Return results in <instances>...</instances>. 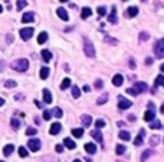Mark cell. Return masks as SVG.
Here are the masks:
<instances>
[{
    "label": "cell",
    "instance_id": "9a60e30c",
    "mask_svg": "<svg viewBox=\"0 0 164 162\" xmlns=\"http://www.w3.org/2000/svg\"><path fill=\"white\" fill-rule=\"evenodd\" d=\"M60 130H61V124H60V122H55V124H52V127H50V133L58 135L60 133Z\"/></svg>",
    "mask_w": 164,
    "mask_h": 162
},
{
    "label": "cell",
    "instance_id": "816d5d0a",
    "mask_svg": "<svg viewBox=\"0 0 164 162\" xmlns=\"http://www.w3.org/2000/svg\"><path fill=\"white\" fill-rule=\"evenodd\" d=\"M7 42H8V44H11V42H13V35H11V34L7 35Z\"/></svg>",
    "mask_w": 164,
    "mask_h": 162
},
{
    "label": "cell",
    "instance_id": "52a82bcc",
    "mask_svg": "<svg viewBox=\"0 0 164 162\" xmlns=\"http://www.w3.org/2000/svg\"><path fill=\"white\" fill-rule=\"evenodd\" d=\"M34 19H36V15H34L32 11H28L26 15H23V18H21V21H23L24 24H29V23H32Z\"/></svg>",
    "mask_w": 164,
    "mask_h": 162
},
{
    "label": "cell",
    "instance_id": "f1b7e54d",
    "mask_svg": "<svg viewBox=\"0 0 164 162\" xmlns=\"http://www.w3.org/2000/svg\"><path fill=\"white\" fill-rule=\"evenodd\" d=\"M151 156H155V153H153L151 149H148V151H145V153L142 154V157H140V161H147V159H150Z\"/></svg>",
    "mask_w": 164,
    "mask_h": 162
},
{
    "label": "cell",
    "instance_id": "11a10c76",
    "mask_svg": "<svg viewBox=\"0 0 164 162\" xmlns=\"http://www.w3.org/2000/svg\"><path fill=\"white\" fill-rule=\"evenodd\" d=\"M129 120H130V122H135V116H134V114H132V116H129Z\"/></svg>",
    "mask_w": 164,
    "mask_h": 162
},
{
    "label": "cell",
    "instance_id": "bcb514c9",
    "mask_svg": "<svg viewBox=\"0 0 164 162\" xmlns=\"http://www.w3.org/2000/svg\"><path fill=\"white\" fill-rule=\"evenodd\" d=\"M11 127L13 129H18V127H19V120H18V119H11Z\"/></svg>",
    "mask_w": 164,
    "mask_h": 162
},
{
    "label": "cell",
    "instance_id": "7c38bea8",
    "mask_svg": "<svg viewBox=\"0 0 164 162\" xmlns=\"http://www.w3.org/2000/svg\"><path fill=\"white\" fill-rule=\"evenodd\" d=\"M158 85H164V76H163V74H159V76L156 77V80H155V85H153V88H151V93H155V92H156V88H158Z\"/></svg>",
    "mask_w": 164,
    "mask_h": 162
},
{
    "label": "cell",
    "instance_id": "d590c367",
    "mask_svg": "<svg viewBox=\"0 0 164 162\" xmlns=\"http://www.w3.org/2000/svg\"><path fill=\"white\" fill-rule=\"evenodd\" d=\"M71 93H73V96H74V98H79L82 92H81V88H79V87L76 85V87H73V92H71Z\"/></svg>",
    "mask_w": 164,
    "mask_h": 162
},
{
    "label": "cell",
    "instance_id": "7dc6e473",
    "mask_svg": "<svg viewBox=\"0 0 164 162\" xmlns=\"http://www.w3.org/2000/svg\"><path fill=\"white\" fill-rule=\"evenodd\" d=\"M129 68L135 69V60H134V58H130V60H129Z\"/></svg>",
    "mask_w": 164,
    "mask_h": 162
},
{
    "label": "cell",
    "instance_id": "f35d334b",
    "mask_svg": "<svg viewBox=\"0 0 164 162\" xmlns=\"http://www.w3.org/2000/svg\"><path fill=\"white\" fill-rule=\"evenodd\" d=\"M26 5H28V2H26V0H18V3H16V8H18V10H19V11H21V10L24 8Z\"/></svg>",
    "mask_w": 164,
    "mask_h": 162
},
{
    "label": "cell",
    "instance_id": "d4e9b609",
    "mask_svg": "<svg viewBox=\"0 0 164 162\" xmlns=\"http://www.w3.org/2000/svg\"><path fill=\"white\" fill-rule=\"evenodd\" d=\"M65 146L66 148H69V149H74L76 148V143H74V140H71V138H65Z\"/></svg>",
    "mask_w": 164,
    "mask_h": 162
},
{
    "label": "cell",
    "instance_id": "db71d44e",
    "mask_svg": "<svg viewBox=\"0 0 164 162\" xmlns=\"http://www.w3.org/2000/svg\"><path fill=\"white\" fill-rule=\"evenodd\" d=\"M145 63H147V64H151V63H153V58H147V61H145Z\"/></svg>",
    "mask_w": 164,
    "mask_h": 162
},
{
    "label": "cell",
    "instance_id": "7402d4cb",
    "mask_svg": "<svg viewBox=\"0 0 164 162\" xmlns=\"http://www.w3.org/2000/svg\"><path fill=\"white\" fill-rule=\"evenodd\" d=\"M119 138L124 140V141L130 140V132H127V130H121V132H119Z\"/></svg>",
    "mask_w": 164,
    "mask_h": 162
},
{
    "label": "cell",
    "instance_id": "5b68a950",
    "mask_svg": "<svg viewBox=\"0 0 164 162\" xmlns=\"http://www.w3.org/2000/svg\"><path fill=\"white\" fill-rule=\"evenodd\" d=\"M28 148L31 151H34V153H36V151L40 149V141H39V140H36V138H31V140L28 141Z\"/></svg>",
    "mask_w": 164,
    "mask_h": 162
},
{
    "label": "cell",
    "instance_id": "d6a6232c",
    "mask_svg": "<svg viewBox=\"0 0 164 162\" xmlns=\"http://www.w3.org/2000/svg\"><path fill=\"white\" fill-rule=\"evenodd\" d=\"M82 135H84V130H82V129H73V137L81 138Z\"/></svg>",
    "mask_w": 164,
    "mask_h": 162
},
{
    "label": "cell",
    "instance_id": "74e56055",
    "mask_svg": "<svg viewBox=\"0 0 164 162\" xmlns=\"http://www.w3.org/2000/svg\"><path fill=\"white\" fill-rule=\"evenodd\" d=\"M105 125H106V122L103 120V119H98V120H95V127H97V129H103Z\"/></svg>",
    "mask_w": 164,
    "mask_h": 162
},
{
    "label": "cell",
    "instance_id": "e0dca14e",
    "mask_svg": "<svg viewBox=\"0 0 164 162\" xmlns=\"http://www.w3.org/2000/svg\"><path fill=\"white\" fill-rule=\"evenodd\" d=\"M122 82H124V77L121 76V74H116V76L113 77V85L114 87H121L122 85Z\"/></svg>",
    "mask_w": 164,
    "mask_h": 162
},
{
    "label": "cell",
    "instance_id": "cb8c5ba5",
    "mask_svg": "<svg viewBox=\"0 0 164 162\" xmlns=\"http://www.w3.org/2000/svg\"><path fill=\"white\" fill-rule=\"evenodd\" d=\"M40 53H42V60L45 61V63H48V61L52 60V53H50L48 50H42Z\"/></svg>",
    "mask_w": 164,
    "mask_h": 162
},
{
    "label": "cell",
    "instance_id": "83f0119b",
    "mask_svg": "<svg viewBox=\"0 0 164 162\" xmlns=\"http://www.w3.org/2000/svg\"><path fill=\"white\" fill-rule=\"evenodd\" d=\"M52 114H53V117H56V119L63 117V111H61V108H53V109H52Z\"/></svg>",
    "mask_w": 164,
    "mask_h": 162
},
{
    "label": "cell",
    "instance_id": "2e32d148",
    "mask_svg": "<svg viewBox=\"0 0 164 162\" xmlns=\"http://www.w3.org/2000/svg\"><path fill=\"white\" fill-rule=\"evenodd\" d=\"M82 124H84V127H90V124L93 122V119H92V116H89V114H84L81 117Z\"/></svg>",
    "mask_w": 164,
    "mask_h": 162
},
{
    "label": "cell",
    "instance_id": "30bf717a",
    "mask_svg": "<svg viewBox=\"0 0 164 162\" xmlns=\"http://www.w3.org/2000/svg\"><path fill=\"white\" fill-rule=\"evenodd\" d=\"M137 15H138V8H137V7H129V8L126 10V16L127 18H135Z\"/></svg>",
    "mask_w": 164,
    "mask_h": 162
},
{
    "label": "cell",
    "instance_id": "ba28073f",
    "mask_svg": "<svg viewBox=\"0 0 164 162\" xmlns=\"http://www.w3.org/2000/svg\"><path fill=\"white\" fill-rule=\"evenodd\" d=\"M108 21H110L111 24L118 23V10H116V7H113V8H111V13L108 15Z\"/></svg>",
    "mask_w": 164,
    "mask_h": 162
},
{
    "label": "cell",
    "instance_id": "6f0895ef",
    "mask_svg": "<svg viewBox=\"0 0 164 162\" xmlns=\"http://www.w3.org/2000/svg\"><path fill=\"white\" fill-rule=\"evenodd\" d=\"M84 92H90V87H89V85H84Z\"/></svg>",
    "mask_w": 164,
    "mask_h": 162
},
{
    "label": "cell",
    "instance_id": "91938a15",
    "mask_svg": "<svg viewBox=\"0 0 164 162\" xmlns=\"http://www.w3.org/2000/svg\"><path fill=\"white\" fill-rule=\"evenodd\" d=\"M161 112H163V114H164V104H163V106H161Z\"/></svg>",
    "mask_w": 164,
    "mask_h": 162
},
{
    "label": "cell",
    "instance_id": "d6986e66",
    "mask_svg": "<svg viewBox=\"0 0 164 162\" xmlns=\"http://www.w3.org/2000/svg\"><path fill=\"white\" fill-rule=\"evenodd\" d=\"M90 15H92V8H90V7H84V8H82V11H81V18H82V19H87Z\"/></svg>",
    "mask_w": 164,
    "mask_h": 162
},
{
    "label": "cell",
    "instance_id": "484cf974",
    "mask_svg": "<svg viewBox=\"0 0 164 162\" xmlns=\"http://www.w3.org/2000/svg\"><path fill=\"white\" fill-rule=\"evenodd\" d=\"M47 39H48V34H47V32H40V34H39V37H37V42H39V44H45Z\"/></svg>",
    "mask_w": 164,
    "mask_h": 162
},
{
    "label": "cell",
    "instance_id": "603a6c76",
    "mask_svg": "<svg viewBox=\"0 0 164 162\" xmlns=\"http://www.w3.org/2000/svg\"><path fill=\"white\" fill-rule=\"evenodd\" d=\"M84 148H85V151L89 154H93L95 151H97V146H95L93 143H85V146H84Z\"/></svg>",
    "mask_w": 164,
    "mask_h": 162
},
{
    "label": "cell",
    "instance_id": "8fae6325",
    "mask_svg": "<svg viewBox=\"0 0 164 162\" xmlns=\"http://www.w3.org/2000/svg\"><path fill=\"white\" fill-rule=\"evenodd\" d=\"M145 135H147V132H145L143 129L138 132V135H137V138H135V141H134V145L135 146H140L142 143H143V138H145Z\"/></svg>",
    "mask_w": 164,
    "mask_h": 162
},
{
    "label": "cell",
    "instance_id": "4dcf8cb0",
    "mask_svg": "<svg viewBox=\"0 0 164 162\" xmlns=\"http://www.w3.org/2000/svg\"><path fill=\"white\" fill-rule=\"evenodd\" d=\"M106 101H108V93H103L101 96H100L98 100H97V104H98V106H101V104H105Z\"/></svg>",
    "mask_w": 164,
    "mask_h": 162
},
{
    "label": "cell",
    "instance_id": "680465c9",
    "mask_svg": "<svg viewBox=\"0 0 164 162\" xmlns=\"http://www.w3.org/2000/svg\"><path fill=\"white\" fill-rule=\"evenodd\" d=\"M161 72L164 74V64H161Z\"/></svg>",
    "mask_w": 164,
    "mask_h": 162
},
{
    "label": "cell",
    "instance_id": "277c9868",
    "mask_svg": "<svg viewBox=\"0 0 164 162\" xmlns=\"http://www.w3.org/2000/svg\"><path fill=\"white\" fill-rule=\"evenodd\" d=\"M32 34H34L32 27H24V29H21V31H19V35H21L23 40H29V39L32 37Z\"/></svg>",
    "mask_w": 164,
    "mask_h": 162
},
{
    "label": "cell",
    "instance_id": "ab89813d",
    "mask_svg": "<svg viewBox=\"0 0 164 162\" xmlns=\"http://www.w3.org/2000/svg\"><path fill=\"white\" fill-rule=\"evenodd\" d=\"M52 116H53V114H52V111L45 109V111H44V116H42V117L45 119V120H50V119H52Z\"/></svg>",
    "mask_w": 164,
    "mask_h": 162
},
{
    "label": "cell",
    "instance_id": "b9f144b4",
    "mask_svg": "<svg viewBox=\"0 0 164 162\" xmlns=\"http://www.w3.org/2000/svg\"><path fill=\"white\" fill-rule=\"evenodd\" d=\"M5 87H7V88H15V87H16V82L15 80H7L5 82Z\"/></svg>",
    "mask_w": 164,
    "mask_h": 162
},
{
    "label": "cell",
    "instance_id": "4fadbf2b",
    "mask_svg": "<svg viewBox=\"0 0 164 162\" xmlns=\"http://www.w3.org/2000/svg\"><path fill=\"white\" fill-rule=\"evenodd\" d=\"M42 93H44V101L47 103V104H50L52 103V100H53V96H52V93H50L48 88H44L42 90Z\"/></svg>",
    "mask_w": 164,
    "mask_h": 162
},
{
    "label": "cell",
    "instance_id": "1f68e13d",
    "mask_svg": "<svg viewBox=\"0 0 164 162\" xmlns=\"http://www.w3.org/2000/svg\"><path fill=\"white\" fill-rule=\"evenodd\" d=\"M68 87H71V79H65V80L61 82V85H60V88H61V90H66Z\"/></svg>",
    "mask_w": 164,
    "mask_h": 162
},
{
    "label": "cell",
    "instance_id": "c3c4849f",
    "mask_svg": "<svg viewBox=\"0 0 164 162\" xmlns=\"http://www.w3.org/2000/svg\"><path fill=\"white\" fill-rule=\"evenodd\" d=\"M55 151L56 153H63V145H56L55 146Z\"/></svg>",
    "mask_w": 164,
    "mask_h": 162
},
{
    "label": "cell",
    "instance_id": "6125c7cd",
    "mask_svg": "<svg viewBox=\"0 0 164 162\" xmlns=\"http://www.w3.org/2000/svg\"><path fill=\"white\" fill-rule=\"evenodd\" d=\"M163 87H164V85H163Z\"/></svg>",
    "mask_w": 164,
    "mask_h": 162
},
{
    "label": "cell",
    "instance_id": "f907efd6",
    "mask_svg": "<svg viewBox=\"0 0 164 162\" xmlns=\"http://www.w3.org/2000/svg\"><path fill=\"white\" fill-rule=\"evenodd\" d=\"M34 103H36V106H37V108H40V109H42V108H44V104H42V103L39 101V100H36V101H34Z\"/></svg>",
    "mask_w": 164,
    "mask_h": 162
},
{
    "label": "cell",
    "instance_id": "8992f818",
    "mask_svg": "<svg viewBox=\"0 0 164 162\" xmlns=\"http://www.w3.org/2000/svg\"><path fill=\"white\" fill-rule=\"evenodd\" d=\"M118 101H119V109H129V108H130V106H132V101H129V100H126V98H124V96H119V100H118Z\"/></svg>",
    "mask_w": 164,
    "mask_h": 162
},
{
    "label": "cell",
    "instance_id": "7a4b0ae2",
    "mask_svg": "<svg viewBox=\"0 0 164 162\" xmlns=\"http://www.w3.org/2000/svg\"><path fill=\"white\" fill-rule=\"evenodd\" d=\"M155 56L159 58V60L164 58V39H159L155 44Z\"/></svg>",
    "mask_w": 164,
    "mask_h": 162
},
{
    "label": "cell",
    "instance_id": "8d00e7d4",
    "mask_svg": "<svg viewBox=\"0 0 164 162\" xmlns=\"http://www.w3.org/2000/svg\"><path fill=\"white\" fill-rule=\"evenodd\" d=\"M138 39H140L142 42H145V40H148V39H150V34L143 31V32H140V34H138Z\"/></svg>",
    "mask_w": 164,
    "mask_h": 162
},
{
    "label": "cell",
    "instance_id": "6da1fadb",
    "mask_svg": "<svg viewBox=\"0 0 164 162\" xmlns=\"http://www.w3.org/2000/svg\"><path fill=\"white\" fill-rule=\"evenodd\" d=\"M11 68L15 69V71H18V72H24V71H28V68H29V61L26 60V58L15 60L11 63Z\"/></svg>",
    "mask_w": 164,
    "mask_h": 162
},
{
    "label": "cell",
    "instance_id": "e575fe53",
    "mask_svg": "<svg viewBox=\"0 0 164 162\" xmlns=\"http://www.w3.org/2000/svg\"><path fill=\"white\" fill-rule=\"evenodd\" d=\"M126 153V146L124 145H118L116 146V154H118V156H121V154H124Z\"/></svg>",
    "mask_w": 164,
    "mask_h": 162
},
{
    "label": "cell",
    "instance_id": "f5cc1de1",
    "mask_svg": "<svg viewBox=\"0 0 164 162\" xmlns=\"http://www.w3.org/2000/svg\"><path fill=\"white\" fill-rule=\"evenodd\" d=\"M106 40H108V44H113V45L116 44V40H114V39H111V37H108Z\"/></svg>",
    "mask_w": 164,
    "mask_h": 162
},
{
    "label": "cell",
    "instance_id": "9c48e42d",
    "mask_svg": "<svg viewBox=\"0 0 164 162\" xmlns=\"http://www.w3.org/2000/svg\"><path fill=\"white\" fill-rule=\"evenodd\" d=\"M90 135H92V137H93V138H95V140H97L98 143H101V146H103V133L100 132V129H97V130H92V132H90Z\"/></svg>",
    "mask_w": 164,
    "mask_h": 162
},
{
    "label": "cell",
    "instance_id": "4316f807",
    "mask_svg": "<svg viewBox=\"0 0 164 162\" xmlns=\"http://www.w3.org/2000/svg\"><path fill=\"white\" fill-rule=\"evenodd\" d=\"M29 151H31V149H29ZM29 151L26 149L24 146H21L19 149H18V154H19V157H23V159H24V157H28V156H29Z\"/></svg>",
    "mask_w": 164,
    "mask_h": 162
},
{
    "label": "cell",
    "instance_id": "836d02e7",
    "mask_svg": "<svg viewBox=\"0 0 164 162\" xmlns=\"http://www.w3.org/2000/svg\"><path fill=\"white\" fill-rule=\"evenodd\" d=\"M159 140H161V138L158 137V135H153V137L150 138V145H151V146H156L158 143H159Z\"/></svg>",
    "mask_w": 164,
    "mask_h": 162
},
{
    "label": "cell",
    "instance_id": "3957f363",
    "mask_svg": "<svg viewBox=\"0 0 164 162\" xmlns=\"http://www.w3.org/2000/svg\"><path fill=\"white\" fill-rule=\"evenodd\" d=\"M84 53H85L89 58H95V48H93V45H92V42L89 40V39H84Z\"/></svg>",
    "mask_w": 164,
    "mask_h": 162
},
{
    "label": "cell",
    "instance_id": "681fc988",
    "mask_svg": "<svg viewBox=\"0 0 164 162\" xmlns=\"http://www.w3.org/2000/svg\"><path fill=\"white\" fill-rule=\"evenodd\" d=\"M95 87H97V88H103V82L101 80H97V82H95Z\"/></svg>",
    "mask_w": 164,
    "mask_h": 162
},
{
    "label": "cell",
    "instance_id": "ffe728a7",
    "mask_svg": "<svg viewBox=\"0 0 164 162\" xmlns=\"http://www.w3.org/2000/svg\"><path fill=\"white\" fill-rule=\"evenodd\" d=\"M13 151H15V146H13V145H5L3 146V156H5V157H8Z\"/></svg>",
    "mask_w": 164,
    "mask_h": 162
},
{
    "label": "cell",
    "instance_id": "f6af8a7d",
    "mask_svg": "<svg viewBox=\"0 0 164 162\" xmlns=\"http://www.w3.org/2000/svg\"><path fill=\"white\" fill-rule=\"evenodd\" d=\"M126 92H127L129 95H132V96H137V95H138V92L135 90V87H134V88H127Z\"/></svg>",
    "mask_w": 164,
    "mask_h": 162
},
{
    "label": "cell",
    "instance_id": "5bb4252c",
    "mask_svg": "<svg viewBox=\"0 0 164 162\" xmlns=\"http://www.w3.org/2000/svg\"><path fill=\"white\" fill-rule=\"evenodd\" d=\"M56 15H58V18H60V19H63V21H68V19H69V16H68V11H66L65 8H58V10H56Z\"/></svg>",
    "mask_w": 164,
    "mask_h": 162
},
{
    "label": "cell",
    "instance_id": "ac0fdd59",
    "mask_svg": "<svg viewBox=\"0 0 164 162\" xmlns=\"http://www.w3.org/2000/svg\"><path fill=\"white\" fill-rule=\"evenodd\" d=\"M135 90L138 92V93H143V92H147V90H148V85L145 84V82H137V84H135Z\"/></svg>",
    "mask_w": 164,
    "mask_h": 162
},
{
    "label": "cell",
    "instance_id": "94428289",
    "mask_svg": "<svg viewBox=\"0 0 164 162\" xmlns=\"http://www.w3.org/2000/svg\"><path fill=\"white\" fill-rule=\"evenodd\" d=\"M60 2H68V0H60Z\"/></svg>",
    "mask_w": 164,
    "mask_h": 162
},
{
    "label": "cell",
    "instance_id": "7bdbcfd3",
    "mask_svg": "<svg viewBox=\"0 0 164 162\" xmlns=\"http://www.w3.org/2000/svg\"><path fill=\"white\" fill-rule=\"evenodd\" d=\"M36 133H37V130L34 129V127H29V129L26 130V135H29V137H34Z\"/></svg>",
    "mask_w": 164,
    "mask_h": 162
},
{
    "label": "cell",
    "instance_id": "ee69618b",
    "mask_svg": "<svg viewBox=\"0 0 164 162\" xmlns=\"http://www.w3.org/2000/svg\"><path fill=\"white\" fill-rule=\"evenodd\" d=\"M97 11H98L100 16H105V15H106V8H105V7H98V8H97Z\"/></svg>",
    "mask_w": 164,
    "mask_h": 162
},
{
    "label": "cell",
    "instance_id": "44dd1931",
    "mask_svg": "<svg viewBox=\"0 0 164 162\" xmlns=\"http://www.w3.org/2000/svg\"><path fill=\"white\" fill-rule=\"evenodd\" d=\"M145 120H147V122H151V120H155V111H153V109H148L147 111V112H145Z\"/></svg>",
    "mask_w": 164,
    "mask_h": 162
},
{
    "label": "cell",
    "instance_id": "9f6ffc18",
    "mask_svg": "<svg viewBox=\"0 0 164 162\" xmlns=\"http://www.w3.org/2000/svg\"><path fill=\"white\" fill-rule=\"evenodd\" d=\"M148 109H155V104H153V103H148Z\"/></svg>",
    "mask_w": 164,
    "mask_h": 162
},
{
    "label": "cell",
    "instance_id": "f546056e",
    "mask_svg": "<svg viewBox=\"0 0 164 162\" xmlns=\"http://www.w3.org/2000/svg\"><path fill=\"white\" fill-rule=\"evenodd\" d=\"M48 74H50V69L47 68V66H44V68L40 69V79H47Z\"/></svg>",
    "mask_w": 164,
    "mask_h": 162
},
{
    "label": "cell",
    "instance_id": "60d3db41",
    "mask_svg": "<svg viewBox=\"0 0 164 162\" xmlns=\"http://www.w3.org/2000/svg\"><path fill=\"white\" fill-rule=\"evenodd\" d=\"M150 127H151V129H159V127H161V122H159V120H156V119H155V120H151V122H150Z\"/></svg>",
    "mask_w": 164,
    "mask_h": 162
}]
</instances>
